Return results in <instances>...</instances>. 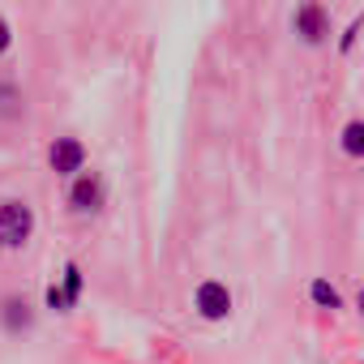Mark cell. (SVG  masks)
<instances>
[{
    "label": "cell",
    "instance_id": "1",
    "mask_svg": "<svg viewBox=\"0 0 364 364\" xmlns=\"http://www.w3.org/2000/svg\"><path fill=\"white\" fill-rule=\"evenodd\" d=\"M35 236V206L31 202H0V253H18Z\"/></svg>",
    "mask_w": 364,
    "mask_h": 364
},
{
    "label": "cell",
    "instance_id": "2",
    "mask_svg": "<svg viewBox=\"0 0 364 364\" xmlns=\"http://www.w3.org/2000/svg\"><path fill=\"white\" fill-rule=\"evenodd\" d=\"M193 309H198L206 321H223V317L232 313V291H228V283L206 279V283L198 287V296H193Z\"/></svg>",
    "mask_w": 364,
    "mask_h": 364
},
{
    "label": "cell",
    "instance_id": "3",
    "mask_svg": "<svg viewBox=\"0 0 364 364\" xmlns=\"http://www.w3.org/2000/svg\"><path fill=\"white\" fill-rule=\"evenodd\" d=\"M48 159H52L56 176H82L86 171V146L77 137H56L52 150H48Z\"/></svg>",
    "mask_w": 364,
    "mask_h": 364
},
{
    "label": "cell",
    "instance_id": "4",
    "mask_svg": "<svg viewBox=\"0 0 364 364\" xmlns=\"http://www.w3.org/2000/svg\"><path fill=\"white\" fill-rule=\"evenodd\" d=\"M69 206H73L77 215H90V210H99V206H103V180H99L95 171H82V176L73 180V189H69Z\"/></svg>",
    "mask_w": 364,
    "mask_h": 364
},
{
    "label": "cell",
    "instance_id": "5",
    "mask_svg": "<svg viewBox=\"0 0 364 364\" xmlns=\"http://www.w3.org/2000/svg\"><path fill=\"white\" fill-rule=\"evenodd\" d=\"M291 26H296V35L304 43H326V35H330V18H326L321 5H300L296 18H291Z\"/></svg>",
    "mask_w": 364,
    "mask_h": 364
},
{
    "label": "cell",
    "instance_id": "6",
    "mask_svg": "<svg viewBox=\"0 0 364 364\" xmlns=\"http://www.w3.org/2000/svg\"><path fill=\"white\" fill-rule=\"evenodd\" d=\"M309 296H313L317 309H330V313L343 309V296H338V287H334L330 279H313V283H309Z\"/></svg>",
    "mask_w": 364,
    "mask_h": 364
},
{
    "label": "cell",
    "instance_id": "7",
    "mask_svg": "<svg viewBox=\"0 0 364 364\" xmlns=\"http://www.w3.org/2000/svg\"><path fill=\"white\" fill-rule=\"evenodd\" d=\"M5 326L18 334V330H26L31 326V304L26 300H5Z\"/></svg>",
    "mask_w": 364,
    "mask_h": 364
},
{
    "label": "cell",
    "instance_id": "8",
    "mask_svg": "<svg viewBox=\"0 0 364 364\" xmlns=\"http://www.w3.org/2000/svg\"><path fill=\"white\" fill-rule=\"evenodd\" d=\"M343 154H347V159H360V154H364V124H360V120H351V124L343 129Z\"/></svg>",
    "mask_w": 364,
    "mask_h": 364
},
{
    "label": "cell",
    "instance_id": "9",
    "mask_svg": "<svg viewBox=\"0 0 364 364\" xmlns=\"http://www.w3.org/2000/svg\"><path fill=\"white\" fill-rule=\"evenodd\" d=\"M60 296H65V304H69V309H73V304H77V296H82V270H77L73 262L65 266V287H60Z\"/></svg>",
    "mask_w": 364,
    "mask_h": 364
},
{
    "label": "cell",
    "instance_id": "10",
    "mask_svg": "<svg viewBox=\"0 0 364 364\" xmlns=\"http://www.w3.org/2000/svg\"><path fill=\"white\" fill-rule=\"evenodd\" d=\"M48 309H56V313H69V304H65V296H60V287H56V283L48 287Z\"/></svg>",
    "mask_w": 364,
    "mask_h": 364
},
{
    "label": "cell",
    "instance_id": "11",
    "mask_svg": "<svg viewBox=\"0 0 364 364\" xmlns=\"http://www.w3.org/2000/svg\"><path fill=\"white\" fill-rule=\"evenodd\" d=\"M9 48H14V26H9L5 18H0V56H5Z\"/></svg>",
    "mask_w": 364,
    "mask_h": 364
},
{
    "label": "cell",
    "instance_id": "12",
    "mask_svg": "<svg viewBox=\"0 0 364 364\" xmlns=\"http://www.w3.org/2000/svg\"><path fill=\"white\" fill-rule=\"evenodd\" d=\"M355 35H360V22H351V26H347V31H343V39H338V48H343V52H347V48H351V43H355Z\"/></svg>",
    "mask_w": 364,
    "mask_h": 364
}]
</instances>
